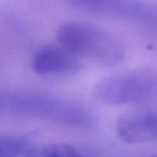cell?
I'll use <instances>...</instances> for the list:
<instances>
[{"instance_id":"obj_4","label":"cell","mask_w":157,"mask_h":157,"mask_svg":"<svg viewBox=\"0 0 157 157\" xmlns=\"http://www.w3.org/2000/svg\"><path fill=\"white\" fill-rule=\"evenodd\" d=\"M118 136L130 144H140L157 140V109L129 112L118 119Z\"/></svg>"},{"instance_id":"obj_7","label":"cell","mask_w":157,"mask_h":157,"mask_svg":"<svg viewBox=\"0 0 157 157\" xmlns=\"http://www.w3.org/2000/svg\"><path fill=\"white\" fill-rule=\"evenodd\" d=\"M32 157H82L79 151L74 146L64 143H58L46 146Z\"/></svg>"},{"instance_id":"obj_1","label":"cell","mask_w":157,"mask_h":157,"mask_svg":"<svg viewBox=\"0 0 157 157\" xmlns=\"http://www.w3.org/2000/svg\"><path fill=\"white\" fill-rule=\"evenodd\" d=\"M1 104L2 113L68 127L88 129L95 122L90 110L81 103L44 92L20 91L1 95Z\"/></svg>"},{"instance_id":"obj_8","label":"cell","mask_w":157,"mask_h":157,"mask_svg":"<svg viewBox=\"0 0 157 157\" xmlns=\"http://www.w3.org/2000/svg\"><path fill=\"white\" fill-rule=\"evenodd\" d=\"M24 147V142L19 139L0 137V157H17Z\"/></svg>"},{"instance_id":"obj_3","label":"cell","mask_w":157,"mask_h":157,"mask_svg":"<svg viewBox=\"0 0 157 157\" xmlns=\"http://www.w3.org/2000/svg\"><path fill=\"white\" fill-rule=\"evenodd\" d=\"M94 95L112 106H157V70L140 69L107 77L96 85Z\"/></svg>"},{"instance_id":"obj_6","label":"cell","mask_w":157,"mask_h":157,"mask_svg":"<svg viewBox=\"0 0 157 157\" xmlns=\"http://www.w3.org/2000/svg\"><path fill=\"white\" fill-rule=\"evenodd\" d=\"M73 7L101 15L124 16L130 14L131 9L127 0H67Z\"/></svg>"},{"instance_id":"obj_9","label":"cell","mask_w":157,"mask_h":157,"mask_svg":"<svg viewBox=\"0 0 157 157\" xmlns=\"http://www.w3.org/2000/svg\"><path fill=\"white\" fill-rule=\"evenodd\" d=\"M150 157H157V155H153V156H150Z\"/></svg>"},{"instance_id":"obj_2","label":"cell","mask_w":157,"mask_h":157,"mask_svg":"<svg viewBox=\"0 0 157 157\" xmlns=\"http://www.w3.org/2000/svg\"><path fill=\"white\" fill-rule=\"evenodd\" d=\"M57 38L76 58L100 66H116L126 57L125 46L117 37L87 23H64L58 28Z\"/></svg>"},{"instance_id":"obj_5","label":"cell","mask_w":157,"mask_h":157,"mask_svg":"<svg viewBox=\"0 0 157 157\" xmlns=\"http://www.w3.org/2000/svg\"><path fill=\"white\" fill-rule=\"evenodd\" d=\"M32 67L41 75H67L78 72L81 64L75 55L62 46L47 45L36 52Z\"/></svg>"}]
</instances>
